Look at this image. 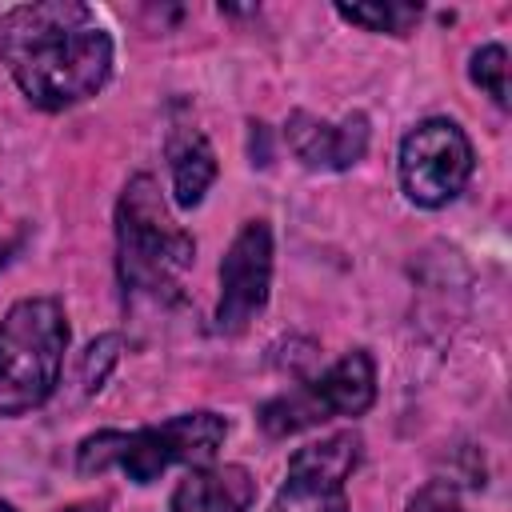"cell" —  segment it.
I'll return each instance as SVG.
<instances>
[{
    "label": "cell",
    "mask_w": 512,
    "mask_h": 512,
    "mask_svg": "<svg viewBox=\"0 0 512 512\" xmlns=\"http://www.w3.org/2000/svg\"><path fill=\"white\" fill-rule=\"evenodd\" d=\"M0 64L44 112L96 96L112 76V36L80 0H32L0 16Z\"/></svg>",
    "instance_id": "cell-1"
},
{
    "label": "cell",
    "mask_w": 512,
    "mask_h": 512,
    "mask_svg": "<svg viewBox=\"0 0 512 512\" xmlns=\"http://www.w3.org/2000/svg\"><path fill=\"white\" fill-rule=\"evenodd\" d=\"M196 260V240L172 220L160 184L140 172L116 204V272L124 300H176L180 276Z\"/></svg>",
    "instance_id": "cell-2"
},
{
    "label": "cell",
    "mask_w": 512,
    "mask_h": 512,
    "mask_svg": "<svg viewBox=\"0 0 512 512\" xmlns=\"http://www.w3.org/2000/svg\"><path fill=\"white\" fill-rule=\"evenodd\" d=\"M228 436V420L200 408V412H180L164 424H148L136 432H92L76 448V472L96 476L108 468H120L132 484H152L160 480L172 464H208L216 448Z\"/></svg>",
    "instance_id": "cell-3"
},
{
    "label": "cell",
    "mask_w": 512,
    "mask_h": 512,
    "mask_svg": "<svg viewBox=\"0 0 512 512\" xmlns=\"http://www.w3.org/2000/svg\"><path fill=\"white\" fill-rule=\"evenodd\" d=\"M68 316L52 296H24L0 320V420L40 408L64 368Z\"/></svg>",
    "instance_id": "cell-4"
},
{
    "label": "cell",
    "mask_w": 512,
    "mask_h": 512,
    "mask_svg": "<svg viewBox=\"0 0 512 512\" xmlns=\"http://www.w3.org/2000/svg\"><path fill=\"white\" fill-rule=\"evenodd\" d=\"M372 400H376V364L364 348H352L316 380H304L300 388L268 400L260 408V428L268 436H292L332 416H364Z\"/></svg>",
    "instance_id": "cell-5"
},
{
    "label": "cell",
    "mask_w": 512,
    "mask_h": 512,
    "mask_svg": "<svg viewBox=\"0 0 512 512\" xmlns=\"http://www.w3.org/2000/svg\"><path fill=\"white\" fill-rule=\"evenodd\" d=\"M472 168H476L472 140L448 116H428L400 140L396 172L404 196L416 208H444L448 200H456Z\"/></svg>",
    "instance_id": "cell-6"
},
{
    "label": "cell",
    "mask_w": 512,
    "mask_h": 512,
    "mask_svg": "<svg viewBox=\"0 0 512 512\" xmlns=\"http://www.w3.org/2000/svg\"><path fill=\"white\" fill-rule=\"evenodd\" d=\"M360 448L364 440L352 428L296 448L268 512H348L344 480L356 472Z\"/></svg>",
    "instance_id": "cell-7"
},
{
    "label": "cell",
    "mask_w": 512,
    "mask_h": 512,
    "mask_svg": "<svg viewBox=\"0 0 512 512\" xmlns=\"http://www.w3.org/2000/svg\"><path fill=\"white\" fill-rule=\"evenodd\" d=\"M272 288V228L264 220H248L220 260V300H216V332L236 336L256 320L268 304Z\"/></svg>",
    "instance_id": "cell-8"
},
{
    "label": "cell",
    "mask_w": 512,
    "mask_h": 512,
    "mask_svg": "<svg viewBox=\"0 0 512 512\" xmlns=\"http://www.w3.org/2000/svg\"><path fill=\"white\" fill-rule=\"evenodd\" d=\"M368 136H372V128H368L364 112H348L340 124H332V120H320V116L296 108L284 120V140H288L292 156L312 172H344V168L360 164L368 152Z\"/></svg>",
    "instance_id": "cell-9"
},
{
    "label": "cell",
    "mask_w": 512,
    "mask_h": 512,
    "mask_svg": "<svg viewBox=\"0 0 512 512\" xmlns=\"http://www.w3.org/2000/svg\"><path fill=\"white\" fill-rule=\"evenodd\" d=\"M256 500V480L244 464H200L176 484L168 512H248Z\"/></svg>",
    "instance_id": "cell-10"
},
{
    "label": "cell",
    "mask_w": 512,
    "mask_h": 512,
    "mask_svg": "<svg viewBox=\"0 0 512 512\" xmlns=\"http://www.w3.org/2000/svg\"><path fill=\"white\" fill-rule=\"evenodd\" d=\"M164 156L172 168V200L180 208H196L216 180V152L196 124H172L164 140Z\"/></svg>",
    "instance_id": "cell-11"
},
{
    "label": "cell",
    "mask_w": 512,
    "mask_h": 512,
    "mask_svg": "<svg viewBox=\"0 0 512 512\" xmlns=\"http://www.w3.org/2000/svg\"><path fill=\"white\" fill-rule=\"evenodd\" d=\"M420 4L408 0H376V4H336V16L364 28V32H380V36H408L412 24L420 20Z\"/></svg>",
    "instance_id": "cell-12"
},
{
    "label": "cell",
    "mask_w": 512,
    "mask_h": 512,
    "mask_svg": "<svg viewBox=\"0 0 512 512\" xmlns=\"http://www.w3.org/2000/svg\"><path fill=\"white\" fill-rule=\"evenodd\" d=\"M468 76L476 88H484L492 96L496 108H508V52L500 44H484L472 52L468 60Z\"/></svg>",
    "instance_id": "cell-13"
},
{
    "label": "cell",
    "mask_w": 512,
    "mask_h": 512,
    "mask_svg": "<svg viewBox=\"0 0 512 512\" xmlns=\"http://www.w3.org/2000/svg\"><path fill=\"white\" fill-rule=\"evenodd\" d=\"M120 348H124V340H120L116 332L96 336V340L88 344V352H84V360H80V384H84V392H88V396L104 388L108 372H112V368H116V360H120Z\"/></svg>",
    "instance_id": "cell-14"
},
{
    "label": "cell",
    "mask_w": 512,
    "mask_h": 512,
    "mask_svg": "<svg viewBox=\"0 0 512 512\" xmlns=\"http://www.w3.org/2000/svg\"><path fill=\"white\" fill-rule=\"evenodd\" d=\"M408 512H460L456 484H452V480H432V484H424V488L408 500Z\"/></svg>",
    "instance_id": "cell-15"
},
{
    "label": "cell",
    "mask_w": 512,
    "mask_h": 512,
    "mask_svg": "<svg viewBox=\"0 0 512 512\" xmlns=\"http://www.w3.org/2000/svg\"><path fill=\"white\" fill-rule=\"evenodd\" d=\"M56 512H108V500H76V504H64Z\"/></svg>",
    "instance_id": "cell-16"
},
{
    "label": "cell",
    "mask_w": 512,
    "mask_h": 512,
    "mask_svg": "<svg viewBox=\"0 0 512 512\" xmlns=\"http://www.w3.org/2000/svg\"><path fill=\"white\" fill-rule=\"evenodd\" d=\"M0 512H16V508H12V504H8V500H0Z\"/></svg>",
    "instance_id": "cell-17"
}]
</instances>
